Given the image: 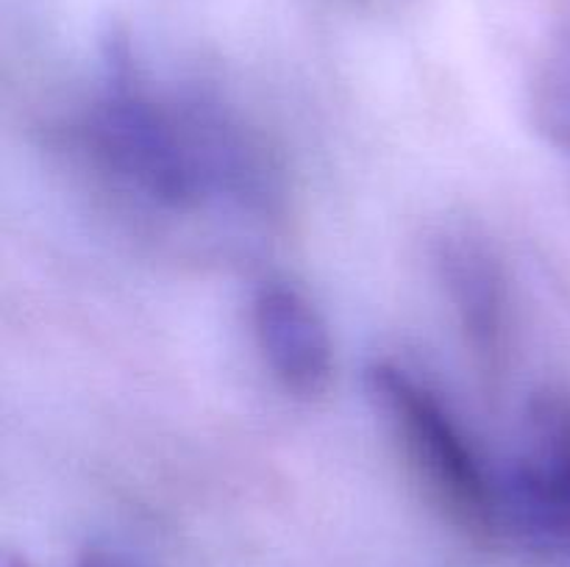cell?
I'll return each mask as SVG.
<instances>
[{"mask_svg":"<svg viewBox=\"0 0 570 567\" xmlns=\"http://www.w3.org/2000/svg\"><path fill=\"white\" fill-rule=\"evenodd\" d=\"M78 128L92 165L159 215L228 206L267 217L278 209L282 178L265 145L220 103L154 92L126 44L106 53L104 87Z\"/></svg>","mask_w":570,"mask_h":567,"instance_id":"cell-1","label":"cell"},{"mask_svg":"<svg viewBox=\"0 0 570 567\" xmlns=\"http://www.w3.org/2000/svg\"><path fill=\"white\" fill-rule=\"evenodd\" d=\"M365 387L440 509L476 537H501L499 476L488 472L438 392L387 359L367 365Z\"/></svg>","mask_w":570,"mask_h":567,"instance_id":"cell-2","label":"cell"},{"mask_svg":"<svg viewBox=\"0 0 570 567\" xmlns=\"http://www.w3.org/2000/svg\"><path fill=\"white\" fill-rule=\"evenodd\" d=\"M499 531L529 548L570 556V398L534 395L523 415V448L499 472Z\"/></svg>","mask_w":570,"mask_h":567,"instance_id":"cell-3","label":"cell"},{"mask_svg":"<svg viewBox=\"0 0 570 567\" xmlns=\"http://www.w3.org/2000/svg\"><path fill=\"white\" fill-rule=\"evenodd\" d=\"M434 267L473 359L490 376L510 361L512 309L507 272L495 250L468 231L438 239Z\"/></svg>","mask_w":570,"mask_h":567,"instance_id":"cell-4","label":"cell"},{"mask_svg":"<svg viewBox=\"0 0 570 567\" xmlns=\"http://www.w3.org/2000/svg\"><path fill=\"white\" fill-rule=\"evenodd\" d=\"M250 320L273 378L295 398H321L334 378V345L317 306L293 284L265 281L254 295Z\"/></svg>","mask_w":570,"mask_h":567,"instance_id":"cell-5","label":"cell"},{"mask_svg":"<svg viewBox=\"0 0 570 567\" xmlns=\"http://www.w3.org/2000/svg\"><path fill=\"white\" fill-rule=\"evenodd\" d=\"M529 109L540 137L570 153V20L557 31L540 59Z\"/></svg>","mask_w":570,"mask_h":567,"instance_id":"cell-6","label":"cell"},{"mask_svg":"<svg viewBox=\"0 0 570 567\" xmlns=\"http://www.w3.org/2000/svg\"><path fill=\"white\" fill-rule=\"evenodd\" d=\"M78 567H131L128 565L122 556L111 554V550H87V554L81 556V561H78Z\"/></svg>","mask_w":570,"mask_h":567,"instance_id":"cell-7","label":"cell"}]
</instances>
